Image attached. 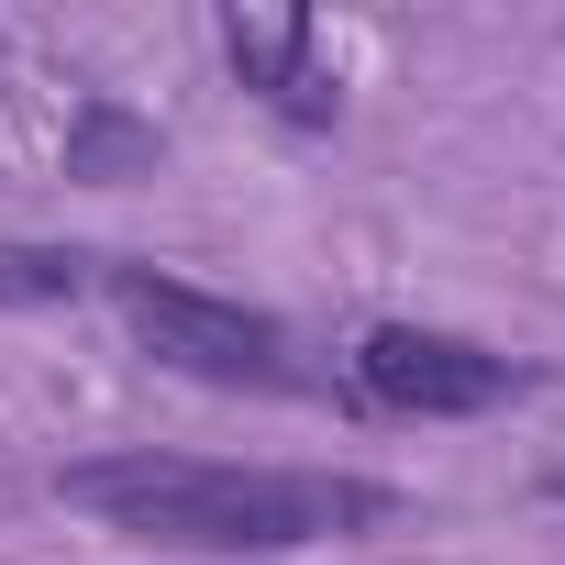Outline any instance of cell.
<instances>
[{
  "label": "cell",
  "mask_w": 565,
  "mask_h": 565,
  "mask_svg": "<svg viewBox=\"0 0 565 565\" xmlns=\"http://www.w3.org/2000/svg\"><path fill=\"white\" fill-rule=\"evenodd\" d=\"M543 377L477 333H433V322H377L355 333V399L388 411V422H477V411H510L532 399Z\"/></svg>",
  "instance_id": "obj_3"
},
{
  "label": "cell",
  "mask_w": 565,
  "mask_h": 565,
  "mask_svg": "<svg viewBox=\"0 0 565 565\" xmlns=\"http://www.w3.org/2000/svg\"><path fill=\"white\" fill-rule=\"evenodd\" d=\"M100 289L122 300L134 344H145L167 377H200V388H255V399H289V388L311 377L277 311H244V300H222V289H189V277H167V266H111Z\"/></svg>",
  "instance_id": "obj_2"
},
{
  "label": "cell",
  "mask_w": 565,
  "mask_h": 565,
  "mask_svg": "<svg viewBox=\"0 0 565 565\" xmlns=\"http://www.w3.org/2000/svg\"><path fill=\"white\" fill-rule=\"evenodd\" d=\"M156 156H167L156 122H134L122 100H78V122H67V178H145Z\"/></svg>",
  "instance_id": "obj_6"
},
{
  "label": "cell",
  "mask_w": 565,
  "mask_h": 565,
  "mask_svg": "<svg viewBox=\"0 0 565 565\" xmlns=\"http://www.w3.org/2000/svg\"><path fill=\"white\" fill-rule=\"evenodd\" d=\"M67 499L167 554H300V543H355L399 510V488H377V477L211 466V455H89V466H67Z\"/></svg>",
  "instance_id": "obj_1"
},
{
  "label": "cell",
  "mask_w": 565,
  "mask_h": 565,
  "mask_svg": "<svg viewBox=\"0 0 565 565\" xmlns=\"http://www.w3.org/2000/svg\"><path fill=\"white\" fill-rule=\"evenodd\" d=\"M111 277V255H78V244H0V311H56V300H89Z\"/></svg>",
  "instance_id": "obj_5"
},
{
  "label": "cell",
  "mask_w": 565,
  "mask_h": 565,
  "mask_svg": "<svg viewBox=\"0 0 565 565\" xmlns=\"http://www.w3.org/2000/svg\"><path fill=\"white\" fill-rule=\"evenodd\" d=\"M222 56L289 134H333L344 122V78L322 67V34L300 12H222Z\"/></svg>",
  "instance_id": "obj_4"
}]
</instances>
